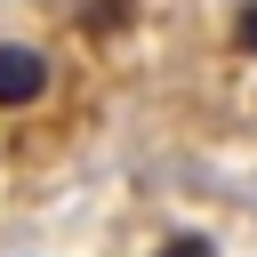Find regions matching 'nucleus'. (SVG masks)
Wrapping results in <instances>:
<instances>
[{
    "label": "nucleus",
    "mask_w": 257,
    "mask_h": 257,
    "mask_svg": "<svg viewBox=\"0 0 257 257\" xmlns=\"http://www.w3.org/2000/svg\"><path fill=\"white\" fill-rule=\"evenodd\" d=\"M161 257H217V249H209L201 233H177V241H161Z\"/></svg>",
    "instance_id": "obj_2"
},
{
    "label": "nucleus",
    "mask_w": 257,
    "mask_h": 257,
    "mask_svg": "<svg viewBox=\"0 0 257 257\" xmlns=\"http://www.w3.org/2000/svg\"><path fill=\"white\" fill-rule=\"evenodd\" d=\"M241 48H257V0L241 8Z\"/></svg>",
    "instance_id": "obj_3"
},
{
    "label": "nucleus",
    "mask_w": 257,
    "mask_h": 257,
    "mask_svg": "<svg viewBox=\"0 0 257 257\" xmlns=\"http://www.w3.org/2000/svg\"><path fill=\"white\" fill-rule=\"evenodd\" d=\"M48 96V56L40 48H0V112H24V104H40Z\"/></svg>",
    "instance_id": "obj_1"
}]
</instances>
